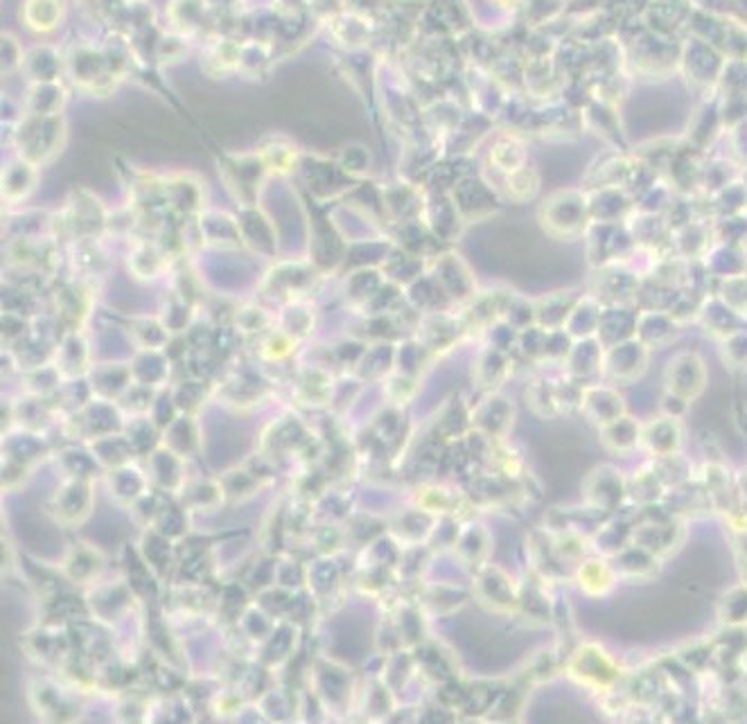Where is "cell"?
<instances>
[{
	"mask_svg": "<svg viewBox=\"0 0 747 724\" xmlns=\"http://www.w3.org/2000/svg\"><path fill=\"white\" fill-rule=\"evenodd\" d=\"M61 16L59 0H30L28 3V21L32 28L41 32H48L55 28V23Z\"/></svg>",
	"mask_w": 747,
	"mask_h": 724,
	"instance_id": "1",
	"label": "cell"
}]
</instances>
